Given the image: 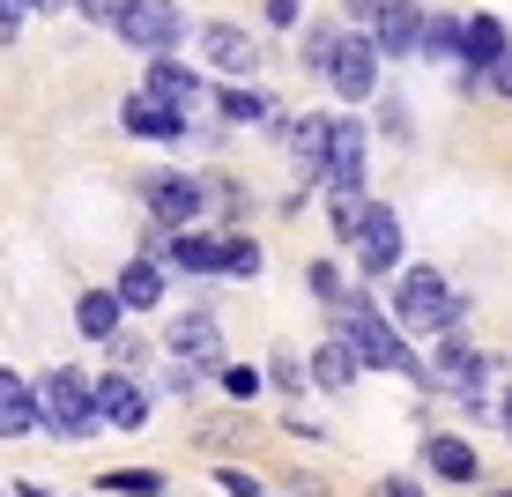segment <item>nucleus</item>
I'll list each match as a JSON object with an SVG mask.
<instances>
[{
  "instance_id": "obj_1",
  "label": "nucleus",
  "mask_w": 512,
  "mask_h": 497,
  "mask_svg": "<svg viewBox=\"0 0 512 497\" xmlns=\"http://www.w3.org/2000/svg\"><path fill=\"white\" fill-rule=\"evenodd\" d=\"M334 342L357 349V364H379V371H409V379H423V371H416V349L401 342L394 319H379V312H372V297H364V290L342 305V334H334Z\"/></svg>"
},
{
  "instance_id": "obj_2",
  "label": "nucleus",
  "mask_w": 512,
  "mask_h": 497,
  "mask_svg": "<svg viewBox=\"0 0 512 497\" xmlns=\"http://www.w3.org/2000/svg\"><path fill=\"white\" fill-rule=\"evenodd\" d=\"M30 401H38V423L52 438H90L97 431V394H90V379L82 371H45L38 386H30Z\"/></svg>"
},
{
  "instance_id": "obj_3",
  "label": "nucleus",
  "mask_w": 512,
  "mask_h": 497,
  "mask_svg": "<svg viewBox=\"0 0 512 497\" xmlns=\"http://www.w3.org/2000/svg\"><path fill=\"white\" fill-rule=\"evenodd\" d=\"M394 327L401 334H431V327H461V297L446 290L438 268H409L394 282Z\"/></svg>"
},
{
  "instance_id": "obj_4",
  "label": "nucleus",
  "mask_w": 512,
  "mask_h": 497,
  "mask_svg": "<svg viewBox=\"0 0 512 497\" xmlns=\"http://www.w3.org/2000/svg\"><path fill=\"white\" fill-rule=\"evenodd\" d=\"M423 379H431L438 394H453L461 408H490V364H483V349H475V342H461V334L438 342V357H431Z\"/></svg>"
},
{
  "instance_id": "obj_5",
  "label": "nucleus",
  "mask_w": 512,
  "mask_h": 497,
  "mask_svg": "<svg viewBox=\"0 0 512 497\" xmlns=\"http://www.w3.org/2000/svg\"><path fill=\"white\" fill-rule=\"evenodd\" d=\"M119 45H134V52H149V60H164L171 45L186 38V15H179V0H134L127 15H119Z\"/></svg>"
},
{
  "instance_id": "obj_6",
  "label": "nucleus",
  "mask_w": 512,
  "mask_h": 497,
  "mask_svg": "<svg viewBox=\"0 0 512 497\" xmlns=\"http://www.w3.org/2000/svg\"><path fill=\"white\" fill-rule=\"evenodd\" d=\"M357 268L364 275H394L401 268V216L379 208V201H364V216H357Z\"/></svg>"
},
{
  "instance_id": "obj_7",
  "label": "nucleus",
  "mask_w": 512,
  "mask_h": 497,
  "mask_svg": "<svg viewBox=\"0 0 512 497\" xmlns=\"http://www.w3.org/2000/svg\"><path fill=\"white\" fill-rule=\"evenodd\" d=\"M327 75H334V90H342L349 104L372 97V82H379V45H372V30H349V38H334Z\"/></svg>"
},
{
  "instance_id": "obj_8",
  "label": "nucleus",
  "mask_w": 512,
  "mask_h": 497,
  "mask_svg": "<svg viewBox=\"0 0 512 497\" xmlns=\"http://www.w3.org/2000/svg\"><path fill=\"white\" fill-rule=\"evenodd\" d=\"M364 186V127L357 119H334V149H327V193L334 201H357Z\"/></svg>"
},
{
  "instance_id": "obj_9",
  "label": "nucleus",
  "mask_w": 512,
  "mask_h": 497,
  "mask_svg": "<svg viewBox=\"0 0 512 497\" xmlns=\"http://www.w3.org/2000/svg\"><path fill=\"white\" fill-rule=\"evenodd\" d=\"M171 342V364H186V371H208V364H223V327L208 312H186L179 327L164 334Z\"/></svg>"
},
{
  "instance_id": "obj_10",
  "label": "nucleus",
  "mask_w": 512,
  "mask_h": 497,
  "mask_svg": "<svg viewBox=\"0 0 512 497\" xmlns=\"http://www.w3.org/2000/svg\"><path fill=\"white\" fill-rule=\"evenodd\" d=\"M423 23H431V15H423L416 0H386L379 23H372V45L379 52H423Z\"/></svg>"
},
{
  "instance_id": "obj_11",
  "label": "nucleus",
  "mask_w": 512,
  "mask_h": 497,
  "mask_svg": "<svg viewBox=\"0 0 512 497\" xmlns=\"http://www.w3.org/2000/svg\"><path fill=\"white\" fill-rule=\"evenodd\" d=\"M90 394H97V423H112V431H141L149 423V401H141L134 379H97Z\"/></svg>"
},
{
  "instance_id": "obj_12",
  "label": "nucleus",
  "mask_w": 512,
  "mask_h": 497,
  "mask_svg": "<svg viewBox=\"0 0 512 497\" xmlns=\"http://www.w3.org/2000/svg\"><path fill=\"white\" fill-rule=\"evenodd\" d=\"M505 23H498V15H468V23H461V60L468 67H483V75H498V67H505Z\"/></svg>"
},
{
  "instance_id": "obj_13",
  "label": "nucleus",
  "mask_w": 512,
  "mask_h": 497,
  "mask_svg": "<svg viewBox=\"0 0 512 497\" xmlns=\"http://www.w3.org/2000/svg\"><path fill=\"white\" fill-rule=\"evenodd\" d=\"M327 149H334V119H305V127L290 134V156H297V186L327 179Z\"/></svg>"
},
{
  "instance_id": "obj_14",
  "label": "nucleus",
  "mask_w": 512,
  "mask_h": 497,
  "mask_svg": "<svg viewBox=\"0 0 512 497\" xmlns=\"http://www.w3.org/2000/svg\"><path fill=\"white\" fill-rule=\"evenodd\" d=\"M201 52H208V60L223 67V75H245V67L260 60V45L245 38L238 23H208V30H201Z\"/></svg>"
},
{
  "instance_id": "obj_15",
  "label": "nucleus",
  "mask_w": 512,
  "mask_h": 497,
  "mask_svg": "<svg viewBox=\"0 0 512 497\" xmlns=\"http://www.w3.org/2000/svg\"><path fill=\"white\" fill-rule=\"evenodd\" d=\"M119 119H127V134H141V141H179L186 134V112H171V104H156V97H134Z\"/></svg>"
},
{
  "instance_id": "obj_16",
  "label": "nucleus",
  "mask_w": 512,
  "mask_h": 497,
  "mask_svg": "<svg viewBox=\"0 0 512 497\" xmlns=\"http://www.w3.org/2000/svg\"><path fill=\"white\" fill-rule=\"evenodd\" d=\"M141 97H156V104H171V112H186V104H201V82H193L179 60H156V67H149V90H141Z\"/></svg>"
},
{
  "instance_id": "obj_17",
  "label": "nucleus",
  "mask_w": 512,
  "mask_h": 497,
  "mask_svg": "<svg viewBox=\"0 0 512 497\" xmlns=\"http://www.w3.org/2000/svg\"><path fill=\"white\" fill-rule=\"evenodd\" d=\"M149 208H156V223H193V216H201V186H193V179H156Z\"/></svg>"
},
{
  "instance_id": "obj_18",
  "label": "nucleus",
  "mask_w": 512,
  "mask_h": 497,
  "mask_svg": "<svg viewBox=\"0 0 512 497\" xmlns=\"http://www.w3.org/2000/svg\"><path fill=\"white\" fill-rule=\"evenodd\" d=\"M357 349H349V342H320V357H312V379H320L327 386V394H349V386H357Z\"/></svg>"
},
{
  "instance_id": "obj_19",
  "label": "nucleus",
  "mask_w": 512,
  "mask_h": 497,
  "mask_svg": "<svg viewBox=\"0 0 512 497\" xmlns=\"http://www.w3.org/2000/svg\"><path fill=\"white\" fill-rule=\"evenodd\" d=\"M30 423H38V401H30V386L15 379V371H0V438H23Z\"/></svg>"
},
{
  "instance_id": "obj_20",
  "label": "nucleus",
  "mask_w": 512,
  "mask_h": 497,
  "mask_svg": "<svg viewBox=\"0 0 512 497\" xmlns=\"http://www.w3.org/2000/svg\"><path fill=\"white\" fill-rule=\"evenodd\" d=\"M423 460H431V468L446 475V483H468V475L483 468V460H475V446H468V438H423Z\"/></svg>"
},
{
  "instance_id": "obj_21",
  "label": "nucleus",
  "mask_w": 512,
  "mask_h": 497,
  "mask_svg": "<svg viewBox=\"0 0 512 497\" xmlns=\"http://www.w3.org/2000/svg\"><path fill=\"white\" fill-rule=\"evenodd\" d=\"M75 327L90 334V342H112V334H119V290H90L75 305Z\"/></svg>"
},
{
  "instance_id": "obj_22",
  "label": "nucleus",
  "mask_w": 512,
  "mask_h": 497,
  "mask_svg": "<svg viewBox=\"0 0 512 497\" xmlns=\"http://www.w3.org/2000/svg\"><path fill=\"white\" fill-rule=\"evenodd\" d=\"M171 268H186V275H223V238H171Z\"/></svg>"
},
{
  "instance_id": "obj_23",
  "label": "nucleus",
  "mask_w": 512,
  "mask_h": 497,
  "mask_svg": "<svg viewBox=\"0 0 512 497\" xmlns=\"http://www.w3.org/2000/svg\"><path fill=\"white\" fill-rule=\"evenodd\" d=\"M164 297V275H156V260H134V268H119V305H156Z\"/></svg>"
},
{
  "instance_id": "obj_24",
  "label": "nucleus",
  "mask_w": 512,
  "mask_h": 497,
  "mask_svg": "<svg viewBox=\"0 0 512 497\" xmlns=\"http://www.w3.org/2000/svg\"><path fill=\"white\" fill-rule=\"evenodd\" d=\"M223 275H260V245L253 238H223Z\"/></svg>"
},
{
  "instance_id": "obj_25",
  "label": "nucleus",
  "mask_w": 512,
  "mask_h": 497,
  "mask_svg": "<svg viewBox=\"0 0 512 497\" xmlns=\"http://www.w3.org/2000/svg\"><path fill=\"white\" fill-rule=\"evenodd\" d=\"M216 112H223V119H260V112H268V97H260V90H223Z\"/></svg>"
},
{
  "instance_id": "obj_26",
  "label": "nucleus",
  "mask_w": 512,
  "mask_h": 497,
  "mask_svg": "<svg viewBox=\"0 0 512 497\" xmlns=\"http://www.w3.org/2000/svg\"><path fill=\"white\" fill-rule=\"evenodd\" d=\"M423 52H431V60L461 52V23H423Z\"/></svg>"
},
{
  "instance_id": "obj_27",
  "label": "nucleus",
  "mask_w": 512,
  "mask_h": 497,
  "mask_svg": "<svg viewBox=\"0 0 512 497\" xmlns=\"http://www.w3.org/2000/svg\"><path fill=\"white\" fill-rule=\"evenodd\" d=\"M104 490H127V497H156V490H164V475H149V468H134V475H104Z\"/></svg>"
},
{
  "instance_id": "obj_28",
  "label": "nucleus",
  "mask_w": 512,
  "mask_h": 497,
  "mask_svg": "<svg viewBox=\"0 0 512 497\" xmlns=\"http://www.w3.org/2000/svg\"><path fill=\"white\" fill-rule=\"evenodd\" d=\"M223 386H231V401H253V394H260V371H245V364H223Z\"/></svg>"
},
{
  "instance_id": "obj_29",
  "label": "nucleus",
  "mask_w": 512,
  "mask_h": 497,
  "mask_svg": "<svg viewBox=\"0 0 512 497\" xmlns=\"http://www.w3.org/2000/svg\"><path fill=\"white\" fill-rule=\"evenodd\" d=\"M127 8H134V0H82V15H90V23H119Z\"/></svg>"
},
{
  "instance_id": "obj_30",
  "label": "nucleus",
  "mask_w": 512,
  "mask_h": 497,
  "mask_svg": "<svg viewBox=\"0 0 512 497\" xmlns=\"http://www.w3.org/2000/svg\"><path fill=\"white\" fill-rule=\"evenodd\" d=\"M312 290H320V297H327V305H342V275H334V268H327V260H320V268H312Z\"/></svg>"
},
{
  "instance_id": "obj_31",
  "label": "nucleus",
  "mask_w": 512,
  "mask_h": 497,
  "mask_svg": "<svg viewBox=\"0 0 512 497\" xmlns=\"http://www.w3.org/2000/svg\"><path fill=\"white\" fill-rule=\"evenodd\" d=\"M216 483H223V490H231V497H260V483H253V475H238V468H223V475H216Z\"/></svg>"
},
{
  "instance_id": "obj_32",
  "label": "nucleus",
  "mask_w": 512,
  "mask_h": 497,
  "mask_svg": "<svg viewBox=\"0 0 512 497\" xmlns=\"http://www.w3.org/2000/svg\"><path fill=\"white\" fill-rule=\"evenodd\" d=\"M15 30H23V8H15V0H0V45H15Z\"/></svg>"
},
{
  "instance_id": "obj_33",
  "label": "nucleus",
  "mask_w": 512,
  "mask_h": 497,
  "mask_svg": "<svg viewBox=\"0 0 512 497\" xmlns=\"http://www.w3.org/2000/svg\"><path fill=\"white\" fill-rule=\"evenodd\" d=\"M379 497H423V490L409 483V475H386V483H379Z\"/></svg>"
},
{
  "instance_id": "obj_34",
  "label": "nucleus",
  "mask_w": 512,
  "mask_h": 497,
  "mask_svg": "<svg viewBox=\"0 0 512 497\" xmlns=\"http://www.w3.org/2000/svg\"><path fill=\"white\" fill-rule=\"evenodd\" d=\"M490 82H498V90L512 97V52H505V67H498V75H490Z\"/></svg>"
},
{
  "instance_id": "obj_35",
  "label": "nucleus",
  "mask_w": 512,
  "mask_h": 497,
  "mask_svg": "<svg viewBox=\"0 0 512 497\" xmlns=\"http://www.w3.org/2000/svg\"><path fill=\"white\" fill-rule=\"evenodd\" d=\"M505 438H512V394H505Z\"/></svg>"
},
{
  "instance_id": "obj_36",
  "label": "nucleus",
  "mask_w": 512,
  "mask_h": 497,
  "mask_svg": "<svg viewBox=\"0 0 512 497\" xmlns=\"http://www.w3.org/2000/svg\"><path fill=\"white\" fill-rule=\"evenodd\" d=\"M38 8H67V0H38ZM75 8H82V0H75Z\"/></svg>"
},
{
  "instance_id": "obj_37",
  "label": "nucleus",
  "mask_w": 512,
  "mask_h": 497,
  "mask_svg": "<svg viewBox=\"0 0 512 497\" xmlns=\"http://www.w3.org/2000/svg\"><path fill=\"white\" fill-rule=\"evenodd\" d=\"M15 8H38V0H15Z\"/></svg>"
},
{
  "instance_id": "obj_38",
  "label": "nucleus",
  "mask_w": 512,
  "mask_h": 497,
  "mask_svg": "<svg viewBox=\"0 0 512 497\" xmlns=\"http://www.w3.org/2000/svg\"><path fill=\"white\" fill-rule=\"evenodd\" d=\"M498 497H512V490H498Z\"/></svg>"
}]
</instances>
